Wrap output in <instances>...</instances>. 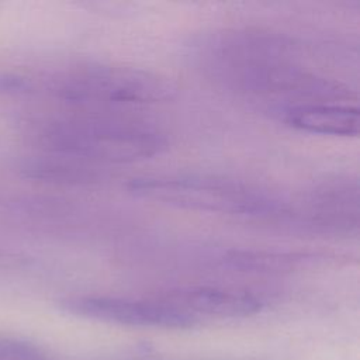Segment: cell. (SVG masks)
<instances>
[{"label": "cell", "mask_w": 360, "mask_h": 360, "mask_svg": "<svg viewBox=\"0 0 360 360\" xmlns=\"http://www.w3.org/2000/svg\"><path fill=\"white\" fill-rule=\"evenodd\" d=\"M291 44L259 32L218 34L204 45L208 70L226 87L266 110L302 103H342L350 90L340 82L295 63Z\"/></svg>", "instance_id": "1"}, {"label": "cell", "mask_w": 360, "mask_h": 360, "mask_svg": "<svg viewBox=\"0 0 360 360\" xmlns=\"http://www.w3.org/2000/svg\"><path fill=\"white\" fill-rule=\"evenodd\" d=\"M22 136L38 152L56 153L100 166L131 163L159 155L166 136L153 125L94 114H38L20 122Z\"/></svg>", "instance_id": "2"}, {"label": "cell", "mask_w": 360, "mask_h": 360, "mask_svg": "<svg viewBox=\"0 0 360 360\" xmlns=\"http://www.w3.org/2000/svg\"><path fill=\"white\" fill-rule=\"evenodd\" d=\"M37 89L60 103L83 107L148 105L177 94L176 83L160 73L101 63L69 66L41 80L31 77V91Z\"/></svg>", "instance_id": "3"}, {"label": "cell", "mask_w": 360, "mask_h": 360, "mask_svg": "<svg viewBox=\"0 0 360 360\" xmlns=\"http://www.w3.org/2000/svg\"><path fill=\"white\" fill-rule=\"evenodd\" d=\"M128 190L145 200L177 208L250 218H281L288 205L277 195L239 180L205 176L174 174L132 179Z\"/></svg>", "instance_id": "4"}, {"label": "cell", "mask_w": 360, "mask_h": 360, "mask_svg": "<svg viewBox=\"0 0 360 360\" xmlns=\"http://www.w3.org/2000/svg\"><path fill=\"white\" fill-rule=\"evenodd\" d=\"M59 307L75 316L100 322L165 329H188L198 319L170 302L108 295H75L63 298Z\"/></svg>", "instance_id": "5"}, {"label": "cell", "mask_w": 360, "mask_h": 360, "mask_svg": "<svg viewBox=\"0 0 360 360\" xmlns=\"http://www.w3.org/2000/svg\"><path fill=\"white\" fill-rule=\"evenodd\" d=\"M359 181L329 179L314 187L302 202L301 219L323 232L352 233L359 228Z\"/></svg>", "instance_id": "6"}, {"label": "cell", "mask_w": 360, "mask_h": 360, "mask_svg": "<svg viewBox=\"0 0 360 360\" xmlns=\"http://www.w3.org/2000/svg\"><path fill=\"white\" fill-rule=\"evenodd\" d=\"M172 305L195 316L243 318L262 311L264 302L256 294L246 290L195 285L180 287L160 297Z\"/></svg>", "instance_id": "7"}, {"label": "cell", "mask_w": 360, "mask_h": 360, "mask_svg": "<svg viewBox=\"0 0 360 360\" xmlns=\"http://www.w3.org/2000/svg\"><path fill=\"white\" fill-rule=\"evenodd\" d=\"M288 127L321 135L356 136L360 128L357 107L345 103H302L270 110Z\"/></svg>", "instance_id": "8"}, {"label": "cell", "mask_w": 360, "mask_h": 360, "mask_svg": "<svg viewBox=\"0 0 360 360\" xmlns=\"http://www.w3.org/2000/svg\"><path fill=\"white\" fill-rule=\"evenodd\" d=\"M18 167L24 177L49 184L87 186L105 177V172L97 165L46 152H35L24 158Z\"/></svg>", "instance_id": "9"}, {"label": "cell", "mask_w": 360, "mask_h": 360, "mask_svg": "<svg viewBox=\"0 0 360 360\" xmlns=\"http://www.w3.org/2000/svg\"><path fill=\"white\" fill-rule=\"evenodd\" d=\"M314 255L267 250H232L225 256L229 266L249 271H280L294 269L314 259Z\"/></svg>", "instance_id": "10"}, {"label": "cell", "mask_w": 360, "mask_h": 360, "mask_svg": "<svg viewBox=\"0 0 360 360\" xmlns=\"http://www.w3.org/2000/svg\"><path fill=\"white\" fill-rule=\"evenodd\" d=\"M0 360H51L37 346L0 336Z\"/></svg>", "instance_id": "11"}, {"label": "cell", "mask_w": 360, "mask_h": 360, "mask_svg": "<svg viewBox=\"0 0 360 360\" xmlns=\"http://www.w3.org/2000/svg\"><path fill=\"white\" fill-rule=\"evenodd\" d=\"M31 93L30 76L17 73H0V94Z\"/></svg>", "instance_id": "12"}]
</instances>
